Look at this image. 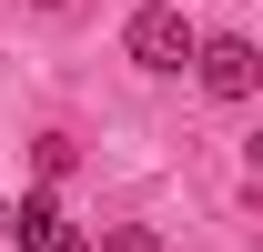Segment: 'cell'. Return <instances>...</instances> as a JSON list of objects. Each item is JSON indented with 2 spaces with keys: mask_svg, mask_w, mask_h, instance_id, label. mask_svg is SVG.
Listing matches in <instances>:
<instances>
[{
  "mask_svg": "<svg viewBox=\"0 0 263 252\" xmlns=\"http://www.w3.org/2000/svg\"><path fill=\"white\" fill-rule=\"evenodd\" d=\"M41 10H71V0H41Z\"/></svg>",
  "mask_w": 263,
  "mask_h": 252,
  "instance_id": "5b68a950",
  "label": "cell"
},
{
  "mask_svg": "<svg viewBox=\"0 0 263 252\" xmlns=\"http://www.w3.org/2000/svg\"><path fill=\"white\" fill-rule=\"evenodd\" d=\"M122 51H132L142 71H193L202 31L182 20V10H172V0H142V10H132V31H122Z\"/></svg>",
  "mask_w": 263,
  "mask_h": 252,
  "instance_id": "6da1fadb",
  "label": "cell"
},
{
  "mask_svg": "<svg viewBox=\"0 0 263 252\" xmlns=\"http://www.w3.org/2000/svg\"><path fill=\"white\" fill-rule=\"evenodd\" d=\"M193 71H202V91H213V101H253V81H263V61H253V40H243V31L202 40Z\"/></svg>",
  "mask_w": 263,
  "mask_h": 252,
  "instance_id": "7a4b0ae2",
  "label": "cell"
},
{
  "mask_svg": "<svg viewBox=\"0 0 263 252\" xmlns=\"http://www.w3.org/2000/svg\"><path fill=\"white\" fill-rule=\"evenodd\" d=\"M81 252H162V232H152V222H111V232L81 242Z\"/></svg>",
  "mask_w": 263,
  "mask_h": 252,
  "instance_id": "277c9868",
  "label": "cell"
},
{
  "mask_svg": "<svg viewBox=\"0 0 263 252\" xmlns=\"http://www.w3.org/2000/svg\"><path fill=\"white\" fill-rule=\"evenodd\" d=\"M61 252H81V242H61Z\"/></svg>",
  "mask_w": 263,
  "mask_h": 252,
  "instance_id": "8992f818",
  "label": "cell"
},
{
  "mask_svg": "<svg viewBox=\"0 0 263 252\" xmlns=\"http://www.w3.org/2000/svg\"><path fill=\"white\" fill-rule=\"evenodd\" d=\"M0 232H10L21 252H61V242H71V232H61V202H51V192H21V202L0 212Z\"/></svg>",
  "mask_w": 263,
  "mask_h": 252,
  "instance_id": "3957f363",
  "label": "cell"
}]
</instances>
